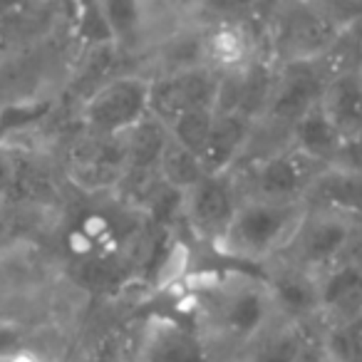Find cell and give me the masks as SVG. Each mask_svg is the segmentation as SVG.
<instances>
[{"instance_id": "obj_1", "label": "cell", "mask_w": 362, "mask_h": 362, "mask_svg": "<svg viewBox=\"0 0 362 362\" xmlns=\"http://www.w3.org/2000/svg\"><path fill=\"white\" fill-rule=\"evenodd\" d=\"M184 303L216 360H238L281 317L266 276L236 266L192 276Z\"/></svg>"}, {"instance_id": "obj_2", "label": "cell", "mask_w": 362, "mask_h": 362, "mask_svg": "<svg viewBox=\"0 0 362 362\" xmlns=\"http://www.w3.org/2000/svg\"><path fill=\"white\" fill-rule=\"evenodd\" d=\"M305 211L303 202L241 199L231 223L211 251L236 268L263 271L283 256Z\"/></svg>"}, {"instance_id": "obj_3", "label": "cell", "mask_w": 362, "mask_h": 362, "mask_svg": "<svg viewBox=\"0 0 362 362\" xmlns=\"http://www.w3.org/2000/svg\"><path fill=\"white\" fill-rule=\"evenodd\" d=\"M347 30L330 3H283L263 21V45L276 65L325 62Z\"/></svg>"}, {"instance_id": "obj_4", "label": "cell", "mask_w": 362, "mask_h": 362, "mask_svg": "<svg viewBox=\"0 0 362 362\" xmlns=\"http://www.w3.org/2000/svg\"><path fill=\"white\" fill-rule=\"evenodd\" d=\"M360 248L362 223L322 209H308L291 243L276 263L291 266L305 276L320 278Z\"/></svg>"}, {"instance_id": "obj_5", "label": "cell", "mask_w": 362, "mask_h": 362, "mask_svg": "<svg viewBox=\"0 0 362 362\" xmlns=\"http://www.w3.org/2000/svg\"><path fill=\"white\" fill-rule=\"evenodd\" d=\"M149 117V77L139 70L117 72L85 97L80 119L87 136L122 139Z\"/></svg>"}, {"instance_id": "obj_6", "label": "cell", "mask_w": 362, "mask_h": 362, "mask_svg": "<svg viewBox=\"0 0 362 362\" xmlns=\"http://www.w3.org/2000/svg\"><path fill=\"white\" fill-rule=\"evenodd\" d=\"M320 169L322 166L313 164L288 144L273 154L238 166L231 171V176L236 179L243 199L305 204V194Z\"/></svg>"}, {"instance_id": "obj_7", "label": "cell", "mask_w": 362, "mask_h": 362, "mask_svg": "<svg viewBox=\"0 0 362 362\" xmlns=\"http://www.w3.org/2000/svg\"><path fill=\"white\" fill-rule=\"evenodd\" d=\"M221 72L211 67L161 72L149 77V115L164 127L194 112L216 110Z\"/></svg>"}, {"instance_id": "obj_8", "label": "cell", "mask_w": 362, "mask_h": 362, "mask_svg": "<svg viewBox=\"0 0 362 362\" xmlns=\"http://www.w3.org/2000/svg\"><path fill=\"white\" fill-rule=\"evenodd\" d=\"M241 199L243 194L231 174H204L197 184L179 194L181 218L199 241L214 248L231 223Z\"/></svg>"}, {"instance_id": "obj_9", "label": "cell", "mask_w": 362, "mask_h": 362, "mask_svg": "<svg viewBox=\"0 0 362 362\" xmlns=\"http://www.w3.org/2000/svg\"><path fill=\"white\" fill-rule=\"evenodd\" d=\"M325 80H327L325 62L278 65L271 100H268L266 112H263V117L258 122L288 136L293 124L320 102Z\"/></svg>"}, {"instance_id": "obj_10", "label": "cell", "mask_w": 362, "mask_h": 362, "mask_svg": "<svg viewBox=\"0 0 362 362\" xmlns=\"http://www.w3.org/2000/svg\"><path fill=\"white\" fill-rule=\"evenodd\" d=\"M134 362H218L187 315H149L139 327Z\"/></svg>"}, {"instance_id": "obj_11", "label": "cell", "mask_w": 362, "mask_h": 362, "mask_svg": "<svg viewBox=\"0 0 362 362\" xmlns=\"http://www.w3.org/2000/svg\"><path fill=\"white\" fill-rule=\"evenodd\" d=\"M263 276L271 288L273 303L278 308V315L303 325H320V288L317 278L305 276L283 263H271L263 268Z\"/></svg>"}, {"instance_id": "obj_12", "label": "cell", "mask_w": 362, "mask_h": 362, "mask_svg": "<svg viewBox=\"0 0 362 362\" xmlns=\"http://www.w3.org/2000/svg\"><path fill=\"white\" fill-rule=\"evenodd\" d=\"M317 107L342 144L362 136V65L327 72Z\"/></svg>"}, {"instance_id": "obj_13", "label": "cell", "mask_w": 362, "mask_h": 362, "mask_svg": "<svg viewBox=\"0 0 362 362\" xmlns=\"http://www.w3.org/2000/svg\"><path fill=\"white\" fill-rule=\"evenodd\" d=\"M253 127H256V122L238 115V112H214L206 141H204V149L199 154L204 171L206 174H231L246 156Z\"/></svg>"}, {"instance_id": "obj_14", "label": "cell", "mask_w": 362, "mask_h": 362, "mask_svg": "<svg viewBox=\"0 0 362 362\" xmlns=\"http://www.w3.org/2000/svg\"><path fill=\"white\" fill-rule=\"evenodd\" d=\"M317 350L310 325L278 317L238 360L233 362H308Z\"/></svg>"}, {"instance_id": "obj_15", "label": "cell", "mask_w": 362, "mask_h": 362, "mask_svg": "<svg viewBox=\"0 0 362 362\" xmlns=\"http://www.w3.org/2000/svg\"><path fill=\"white\" fill-rule=\"evenodd\" d=\"M305 206L362 223V174L335 164L322 166L305 194Z\"/></svg>"}, {"instance_id": "obj_16", "label": "cell", "mask_w": 362, "mask_h": 362, "mask_svg": "<svg viewBox=\"0 0 362 362\" xmlns=\"http://www.w3.org/2000/svg\"><path fill=\"white\" fill-rule=\"evenodd\" d=\"M288 144L317 166L335 164L337 154L342 149V139L337 136V132L332 129V124L325 119L317 105L293 124L291 134H288Z\"/></svg>"}, {"instance_id": "obj_17", "label": "cell", "mask_w": 362, "mask_h": 362, "mask_svg": "<svg viewBox=\"0 0 362 362\" xmlns=\"http://www.w3.org/2000/svg\"><path fill=\"white\" fill-rule=\"evenodd\" d=\"M156 171H159L161 184H164L166 189H171V192H176V197H179L181 192H187L192 184H197V181L206 174L202 161L197 159V154H192L187 146H181L171 134H169V141H166L164 151H161V156H159Z\"/></svg>"}, {"instance_id": "obj_18", "label": "cell", "mask_w": 362, "mask_h": 362, "mask_svg": "<svg viewBox=\"0 0 362 362\" xmlns=\"http://www.w3.org/2000/svg\"><path fill=\"white\" fill-rule=\"evenodd\" d=\"M335 166H342V169H350L355 174H362V136L352 141H345L335 159Z\"/></svg>"}, {"instance_id": "obj_19", "label": "cell", "mask_w": 362, "mask_h": 362, "mask_svg": "<svg viewBox=\"0 0 362 362\" xmlns=\"http://www.w3.org/2000/svg\"><path fill=\"white\" fill-rule=\"evenodd\" d=\"M18 161L13 154L0 149V194H6L13 184H18Z\"/></svg>"}, {"instance_id": "obj_20", "label": "cell", "mask_w": 362, "mask_h": 362, "mask_svg": "<svg viewBox=\"0 0 362 362\" xmlns=\"http://www.w3.org/2000/svg\"><path fill=\"white\" fill-rule=\"evenodd\" d=\"M11 362H40L35 355H30V352H21V355H16Z\"/></svg>"}]
</instances>
